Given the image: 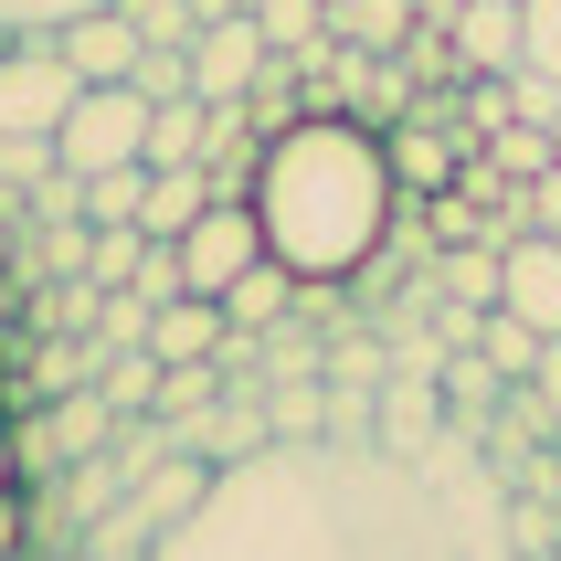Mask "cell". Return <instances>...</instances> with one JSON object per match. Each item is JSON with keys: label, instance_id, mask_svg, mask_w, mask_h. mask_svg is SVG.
Listing matches in <instances>:
<instances>
[{"label": "cell", "instance_id": "cell-14", "mask_svg": "<svg viewBox=\"0 0 561 561\" xmlns=\"http://www.w3.org/2000/svg\"><path fill=\"white\" fill-rule=\"evenodd\" d=\"M297 297H308V286L286 276L276 254H254L244 276L222 286V318H233V329H244V340H254V329H276V318H286V308H297Z\"/></svg>", "mask_w": 561, "mask_h": 561}, {"label": "cell", "instance_id": "cell-8", "mask_svg": "<svg viewBox=\"0 0 561 561\" xmlns=\"http://www.w3.org/2000/svg\"><path fill=\"white\" fill-rule=\"evenodd\" d=\"M499 308L519 318V329H540V340H561V244L540 222L519 244H499Z\"/></svg>", "mask_w": 561, "mask_h": 561}, {"label": "cell", "instance_id": "cell-15", "mask_svg": "<svg viewBox=\"0 0 561 561\" xmlns=\"http://www.w3.org/2000/svg\"><path fill=\"white\" fill-rule=\"evenodd\" d=\"M191 159H213V106L202 95H159L149 106V170H191Z\"/></svg>", "mask_w": 561, "mask_h": 561}, {"label": "cell", "instance_id": "cell-20", "mask_svg": "<svg viewBox=\"0 0 561 561\" xmlns=\"http://www.w3.org/2000/svg\"><path fill=\"white\" fill-rule=\"evenodd\" d=\"M149 202V159H127V170H95L85 181V222H138Z\"/></svg>", "mask_w": 561, "mask_h": 561}, {"label": "cell", "instance_id": "cell-11", "mask_svg": "<svg viewBox=\"0 0 561 561\" xmlns=\"http://www.w3.org/2000/svg\"><path fill=\"white\" fill-rule=\"evenodd\" d=\"M445 54H456V75H508L519 64V0H445Z\"/></svg>", "mask_w": 561, "mask_h": 561}, {"label": "cell", "instance_id": "cell-7", "mask_svg": "<svg viewBox=\"0 0 561 561\" xmlns=\"http://www.w3.org/2000/svg\"><path fill=\"white\" fill-rule=\"evenodd\" d=\"M64 64H75V85H127L138 75V54H149V32L127 22L117 0H95V11H75V22H54Z\"/></svg>", "mask_w": 561, "mask_h": 561}, {"label": "cell", "instance_id": "cell-3", "mask_svg": "<svg viewBox=\"0 0 561 561\" xmlns=\"http://www.w3.org/2000/svg\"><path fill=\"white\" fill-rule=\"evenodd\" d=\"M75 64L54 32H0V138H54L75 117Z\"/></svg>", "mask_w": 561, "mask_h": 561}, {"label": "cell", "instance_id": "cell-21", "mask_svg": "<svg viewBox=\"0 0 561 561\" xmlns=\"http://www.w3.org/2000/svg\"><path fill=\"white\" fill-rule=\"evenodd\" d=\"M519 64H540L561 85V0H519Z\"/></svg>", "mask_w": 561, "mask_h": 561}, {"label": "cell", "instance_id": "cell-23", "mask_svg": "<svg viewBox=\"0 0 561 561\" xmlns=\"http://www.w3.org/2000/svg\"><path fill=\"white\" fill-rule=\"evenodd\" d=\"M75 11H95V0H0V32H54Z\"/></svg>", "mask_w": 561, "mask_h": 561}, {"label": "cell", "instance_id": "cell-9", "mask_svg": "<svg viewBox=\"0 0 561 561\" xmlns=\"http://www.w3.org/2000/svg\"><path fill=\"white\" fill-rule=\"evenodd\" d=\"M381 159H392L403 202H435V191L456 181V170H467V149H456L445 106H424V117H392V127H381Z\"/></svg>", "mask_w": 561, "mask_h": 561}, {"label": "cell", "instance_id": "cell-6", "mask_svg": "<svg viewBox=\"0 0 561 561\" xmlns=\"http://www.w3.org/2000/svg\"><path fill=\"white\" fill-rule=\"evenodd\" d=\"M254 254H265V233H254V202H213V213L181 233V286H191V297H222V286L244 276Z\"/></svg>", "mask_w": 561, "mask_h": 561}, {"label": "cell", "instance_id": "cell-27", "mask_svg": "<svg viewBox=\"0 0 561 561\" xmlns=\"http://www.w3.org/2000/svg\"><path fill=\"white\" fill-rule=\"evenodd\" d=\"M551 488H561V435H551Z\"/></svg>", "mask_w": 561, "mask_h": 561}, {"label": "cell", "instance_id": "cell-30", "mask_svg": "<svg viewBox=\"0 0 561 561\" xmlns=\"http://www.w3.org/2000/svg\"><path fill=\"white\" fill-rule=\"evenodd\" d=\"M551 561H561V551H551Z\"/></svg>", "mask_w": 561, "mask_h": 561}, {"label": "cell", "instance_id": "cell-1", "mask_svg": "<svg viewBox=\"0 0 561 561\" xmlns=\"http://www.w3.org/2000/svg\"><path fill=\"white\" fill-rule=\"evenodd\" d=\"M149 561H477L424 467L381 445H329V435H276L213 467L202 508L159 530Z\"/></svg>", "mask_w": 561, "mask_h": 561}, {"label": "cell", "instance_id": "cell-29", "mask_svg": "<svg viewBox=\"0 0 561 561\" xmlns=\"http://www.w3.org/2000/svg\"><path fill=\"white\" fill-rule=\"evenodd\" d=\"M551 149H561V117H551Z\"/></svg>", "mask_w": 561, "mask_h": 561}, {"label": "cell", "instance_id": "cell-24", "mask_svg": "<svg viewBox=\"0 0 561 561\" xmlns=\"http://www.w3.org/2000/svg\"><path fill=\"white\" fill-rule=\"evenodd\" d=\"M32 551V488H11L0 499V561H22Z\"/></svg>", "mask_w": 561, "mask_h": 561}, {"label": "cell", "instance_id": "cell-2", "mask_svg": "<svg viewBox=\"0 0 561 561\" xmlns=\"http://www.w3.org/2000/svg\"><path fill=\"white\" fill-rule=\"evenodd\" d=\"M392 213H403V181L381 159V127L350 106H308L254 149V233L297 286L371 276Z\"/></svg>", "mask_w": 561, "mask_h": 561}, {"label": "cell", "instance_id": "cell-16", "mask_svg": "<svg viewBox=\"0 0 561 561\" xmlns=\"http://www.w3.org/2000/svg\"><path fill=\"white\" fill-rule=\"evenodd\" d=\"M254 22H265L276 64H318L329 54V0H254Z\"/></svg>", "mask_w": 561, "mask_h": 561}, {"label": "cell", "instance_id": "cell-26", "mask_svg": "<svg viewBox=\"0 0 561 561\" xmlns=\"http://www.w3.org/2000/svg\"><path fill=\"white\" fill-rule=\"evenodd\" d=\"M530 222H540V233L561 244V170H551V181H530Z\"/></svg>", "mask_w": 561, "mask_h": 561}, {"label": "cell", "instance_id": "cell-17", "mask_svg": "<svg viewBox=\"0 0 561 561\" xmlns=\"http://www.w3.org/2000/svg\"><path fill=\"white\" fill-rule=\"evenodd\" d=\"M477 170H488V181H551V170H561V149H551V127H530V117H508L499 138H488V149H477Z\"/></svg>", "mask_w": 561, "mask_h": 561}, {"label": "cell", "instance_id": "cell-18", "mask_svg": "<svg viewBox=\"0 0 561 561\" xmlns=\"http://www.w3.org/2000/svg\"><path fill=\"white\" fill-rule=\"evenodd\" d=\"M381 456H403V467L435 456V392H424V381H392V403H381Z\"/></svg>", "mask_w": 561, "mask_h": 561}, {"label": "cell", "instance_id": "cell-4", "mask_svg": "<svg viewBox=\"0 0 561 561\" xmlns=\"http://www.w3.org/2000/svg\"><path fill=\"white\" fill-rule=\"evenodd\" d=\"M127 159H149V95L138 85H85L75 117L54 127V170L95 181V170H127Z\"/></svg>", "mask_w": 561, "mask_h": 561}, {"label": "cell", "instance_id": "cell-10", "mask_svg": "<svg viewBox=\"0 0 561 561\" xmlns=\"http://www.w3.org/2000/svg\"><path fill=\"white\" fill-rule=\"evenodd\" d=\"M222 350H233L222 297H170V308H149V360L159 371H202V360H222Z\"/></svg>", "mask_w": 561, "mask_h": 561}, {"label": "cell", "instance_id": "cell-13", "mask_svg": "<svg viewBox=\"0 0 561 561\" xmlns=\"http://www.w3.org/2000/svg\"><path fill=\"white\" fill-rule=\"evenodd\" d=\"M202 213H213V170H202V159H191V170H149V202H138V233H149V244H181Z\"/></svg>", "mask_w": 561, "mask_h": 561}, {"label": "cell", "instance_id": "cell-5", "mask_svg": "<svg viewBox=\"0 0 561 561\" xmlns=\"http://www.w3.org/2000/svg\"><path fill=\"white\" fill-rule=\"evenodd\" d=\"M265 75H276V43H265L254 11H222V22L191 32V95H202V106H233V95H254Z\"/></svg>", "mask_w": 561, "mask_h": 561}, {"label": "cell", "instance_id": "cell-28", "mask_svg": "<svg viewBox=\"0 0 561 561\" xmlns=\"http://www.w3.org/2000/svg\"><path fill=\"white\" fill-rule=\"evenodd\" d=\"M424 11H435V22H445V0H424Z\"/></svg>", "mask_w": 561, "mask_h": 561}, {"label": "cell", "instance_id": "cell-22", "mask_svg": "<svg viewBox=\"0 0 561 561\" xmlns=\"http://www.w3.org/2000/svg\"><path fill=\"white\" fill-rule=\"evenodd\" d=\"M127 297H138V308H170V297H191V286H181V244H149V254H138Z\"/></svg>", "mask_w": 561, "mask_h": 561}, {"label": "cell", "instance_id": "cell-12", "mask_svg": "<svg viewBox=\"0 0 561 561\" xmlns=\"http://www.w3.org/2000/svg\"><path fill=\"white\" fill-rule=\"evenodd\" d=\"M424 22H435L424 0H329V43L340 54H403Z\"/></svg>", "mask_w": 561, "mask_h": 561}, {"label": "cell", "instance_id": "cell-19", "mask_svg": "<svg viewBox=\"0 0 561 561\" xmlns=\"http://www.w3.org/2000/svg\"><path fill=\"white\" fill-rule=\"evenodd\" d=\"M467 340H477V360H488V381H530L540 371V329H519L508 308H488Z\"/></svg>", "mask_w": 561, "mask_h": 561}, {"label": "cell", "instance_id": "cell-25", "mask_svg": "<svg viewBox=\"0 0 561 561\" xmlns=\"http://www.w3.org/2000/svg\"><path fill=\"white\" fill-rule=\"evenodd\" d=\"M11 488H32V477H22V424L0 413V499H11Z\"/></svg>", "mask_w": 561, "mask_h": 561}]
</instances>
